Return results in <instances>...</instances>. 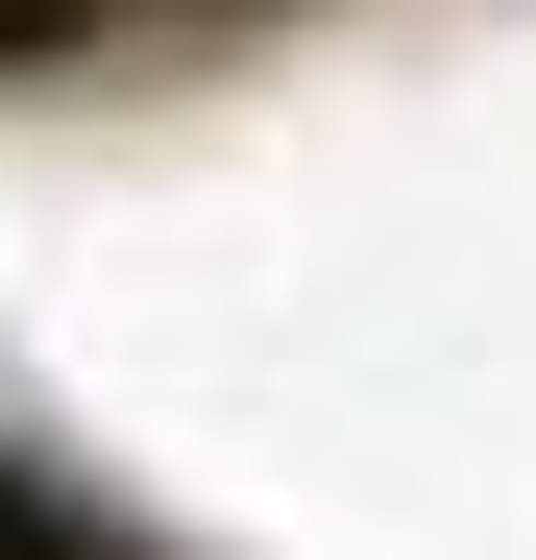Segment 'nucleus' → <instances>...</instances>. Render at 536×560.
<instances>
[{
  "label": "nucleus",
  "mask_w": 536,
  "mask_h": 560,
  "mask_svg": "<svg viewBox=\"0 0 536 560\" xmlns=\"http://www.w3.org/2000/svg\"><path fill=\"white\" fill-rule=\"evenodd\" d=\"M0 560H73V512H49V488H25V463H0Z\"/></svg>",
  "instance_id": "1"
}]
</instances>
